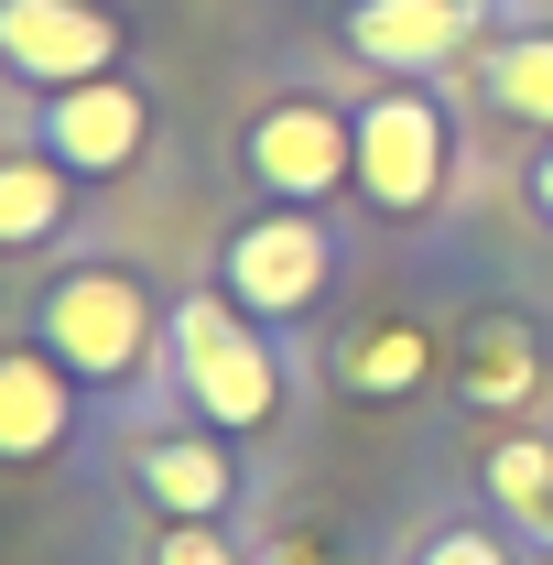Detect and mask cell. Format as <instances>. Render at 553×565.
Here are the masks:
<instances>
[{"label": "cell", "mask_w": 553, "mask_h": 565, "mask_svg": "<svg viewBox=\"0 0 553 565\" xmlns=\"http://www.w3.org/2000/svg\"><path fill=\"white\" fill-rule=\"evenodd\" d=\"M44 349L87 381H131L152 359V294L131 273H66L44 294Z\"/></svg>", "instance_id": "cell-1"}, {"label": "cell", "mask_w": 553, "mask_h": 565, "mask_svg": "<svg viewBox=\"0 0 553 565\" xmlns=\"http://www.w3.org/2000/svg\"><path fill=\"white\" fill-rule=\"evenodd\" d=\"M163 338H174V370H185V392L207 403V424H261L272 414V349L239 327V305H174L163 316Z\"/></svg>", "instance_id": "cell-2"}, {"label": "cell", "mask_w": 553, "mask_h": 565, "mask_svg": "<svg viewBox=\"0 0 553 565\" xmlns=\"http://www.w3.org/2000/svg\"><path fill=\"white\" fill-rule=\"evenodd\" d=\"M120 55V22L87 0H0V66L33 87H87Z\"/></svg>", "instance_id": "cell-3"}, {"label": "cell", "mask_w": 553, "mask_h": 565, "mask_svg": "<svg viewBox=\"0 0 553 565\" xmlns=\"http://www.w3.org/2000/svg\"><path fill=\"white\" fill-rule=\"evenodd\" d=\"M228 294L250 305V316H304L315 294H326V228L315 217H261V228H239L228 239Z\"/></svg>", "instance_id": "cell-4"}, {"label": "cell", "mask_w": 553, "mask_h": 565, "mask_svg": "<svg viewBox=\"0 0 553 565\" xmlns=\"http://www.w3.org/2000/svg\"><path fill=\"white\" fill-rule=\"evenodd\" d=\"M434 174H445V120H434V98H380L369 120H358V185L380 196V207L413 217L434 196Z\"/></svg>", "instance_id": "cell-5"}, {"label": "cell", "mask_w": 553, "mask_h": 565, "mask_svg": "<svg viewBox=\"0 0 553 565\" xmlns=\"http://www.w3.org/2000/svg\"><path fill=\"white\" fill-rule=\"evenodd\" d=\"M250 174H261L272 196H326L337 174H358V131H337L315 98H282L272 120L250 131Z\"/></svg>", "instance_id": "cell-6"}, {"label": "cell", "mask_w": 553, "mask_h": 565, "mask_svg": "<svg viewBox=\"0 0 553 565\" xmlns=\"http://www.w3.org/2000/svg\"><path fill=\"white\" fill-rule=\"evenodd\" d=\"M44 141L66 152L76 174H120L141 152V98L120 76H87V87H55V109H44Z\"/></svg>", "instance_id": "cell-7"}, {"label": "cell", "mask_w": 553, "mask_h": 565, "mask_svg": "<svg viewBox=\"0 0 553 565\" xmlns=\"http://www.w3.org/2000/svg\"><path fill=\"white\" fill-rule=\"evenodd\" d=\"M467 22H478V0H358L347 11V44L369 66H434V55L467 44Z\"/></svg>", "instance_id": "cell-8"}, {"label": "cell", "mask_w": 553, "mask_h": 565, "mask_svg": "<svg viewBox=\"0 0 553 565\" xmlns=\"http://www.w3.org/2000/svg\"><path fill=\"white\" fill-rule=\"evenodd\" d=\"M66 424H76L66 370L33 359V349H0V457H55Z\"/></svg>", "instance_id": "cell-9"}, {"label": "cell", "mask_w": 553, "mask_h": 565, "mask_svg": "<svg viewBox=\"0 0 553 565\" xmlns=\"http://www.w3.org/2000/svg\"><path fill=\"white\" fill-rule=\"evenodd\" d=\"M141 490L163 500L174 522H217L239 479H228V457H217L207 435H163V446H141Z\"/></svg>", "instance_id": "cell-10"}, {"label": "cell", "mask_w": 553, "mask_h": 565, "mask_svg": "<svg viewBox=\"0 0 553 565\" xmlns=\"http://www.w3.org/2000/svg\"><path fill=\"white\" fill-rule=\"evenodd\" d=\"M55 228H66V185H55V163L11 152V163H0V250H33V239H55Z\"/></svg>", "instance_id": "cell-11"}, {"label": "cell", "mask_w": 553, "mask_h": 565, "mask_svg": "<svg viewBox=\"0 0 553 565\" xmlns=\"http://www.w3.org/2000/svg\"><path fill=\"white\" fill-rule=\"evenodd\" d=\"M488 490H499L510 522H532V533L553 544V446H543V435H510V446L488 457Z\"/></svg>", "instance_id": "cell-12"}, {"label": "cell", "mask_w": 553, "mask_h": 565, "mask_svg": "<svg viewBox=\"0 0 553 565\" xmlns=\"http://www.w3.org/2000/svg\"><path fill=\"white\" fill-rule=\"evenodd\" d=\"M521 392H532V338H521L510 316H488L478 338H467V403L499 414V403H521Z\"/></svg>", "instance_id": "cell-13"}, {"label": "cell", "mask_w": 553, "mask_h": 565, "mask_svg": "<svg viewBox=\"0 0 553 565\" xmlns=\"http://www.w3.org/2000/svg\"><path fill=\"white\" fill-rule=\"evenodd\" d=\"M488 98H499L510 120H553V33L510 44V55H488Z\"/></svg>", "instance_id": "cell-14"}, {"label": "cell", "mask_w": 553, "mask_h": 565, "mask_svg": "<svg viewBox=\"0 0 553 565\" xmlns=\"http://www.w3.org/2000/svg\"><path fill=\"white\" fill-rule=\"evenodd\" d=\"M347 381H358V392H413V381H423V338H413V327L358 338V349H347Z\"/></svg>", "instance_id": "cell-15"}, {"label": "cell", "mask_w": 553, "mask_h": 565, "mask_svg": "<svg viewBox=\"0 0 553 565\" xmlns=\"http://www.w3.org/2000/svg\"><path fill=\"white\" fill-rule=\"evenodd\" d=\"M152 565H239V555L217 544L207 522H174V533H163V555H152Z\"/></svg>", "instance_id": "cell-16"}, {"label": "cell", "mask_w": 553, "mask_h": 565, "mask_svg": "<svg viewBox=\"0 0 553 565\" xmlns=\"http://www.w3.org/2000/svg\"><path fill=\"white\" fill-rule=\"evenodd\" d=\"M423 565H499V544H488V533H434Z\"/></svg>", "instance_id": "cell-17"}, {"label": "cell", "mask_w": 553, "mask_h": 565, "mask_svg": "<svg viewBox=\"0 0 553 565\" xmlns=\"http://www.w3.org/2000/svg\"><path fill=\"white\" fill-rule=\"evenodd\" d=\"M261 565H326V555H315V544H272Z\"/></svg>", "instance_id": "cell-18"}, {"label": "cell", "mask_w": 553, "mask_h": 565, "mask_svg": "<svg viewBox=\"0 0 553 565\" xmlns=\"http://www.w3.org/2000/svg\"><path fill=\"white\" fill-rule=\"evenodd\" d=\"M532 185H543V207H553V163H543V174H532Z\"/></svg>", "instance_id": "cell-19"}]
</instances>
